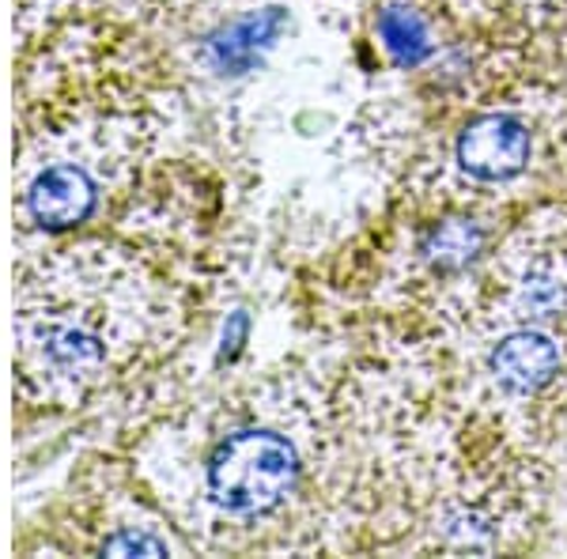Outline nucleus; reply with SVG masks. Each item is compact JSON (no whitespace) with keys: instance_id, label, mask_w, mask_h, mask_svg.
Wrapping results in <instances>:
<instances>
[{"instance_id":"obj_1","label":"nucleus","mask_w":567,"mask_h":559,"mask_svg":"<svg viewBox=\"0 0 567 559\" xmlns=\"http://www.w3.org/2000/svg\"><path fill=\"white\" fill-rule=\"evenodd\" d=\"M299 480V457L277 431H235L208 462L213 499L231 515H265L280 507Z\"/></svg>"},{"instance_id":"obj_2","label":"nucleus","mask_w":567,"mask_h":559,"mask_svg":"<svg viewBox=\"0 0 567 559\" xmlns=\"http://www.w3.org/2000/svg\"><path fill=\"white\" fill-rule=\"evenodd\" d=\"M462 167L481 182H503L518 174L529 159V133L515 117H481L458 141Z\"/></svg>"},{"instance_id":"obj_3","label":"nucleus","mask_w":567,"mask_h":559,"mask_svg":"<svg viewBox=\"0 0 567 559\" xmlns=\"http://www.w3.org/2000/svg\"><path fill=\"white\" fill-rule=\"evenodd\" d=\"M27 208L39 227L61 231V227L84 224L95 208V186L84 170L76 167H50L31 182V194H27Z\"/></svg>"},{"instance_id":"obj_4","label":"nucleus","mask_w":567,"mask_h":559,"mask_svg":"<svg viewBox=\"0 0 567 559\" xmlns=\"http://www.w3.org/2000/svg\"><path fill=\"white\" fill-rule=\"evenodd\" d=\"M556 366H560V344L545 333H534V329L507 337V341L496 348V355H492L496 379L515 393H529V390L545 386L556 374Z\"/></svg>"},{"instance_id":"obj_5","label":"nucleus","mask_w":567,"mask_h":559,"mask_svg":"<svg viewBox=\"0 0 567 559\" xmlns=\"http://www.w3.org/2000/svg\"><path fill=\"white\" fill-rule=\"evenodd\" d=\"M280 31H284V12H280V8H265V12L246 15V20L231 23L227 31H219L213 39V45H208V50H213V65L219 72H231V76H239V72L258 65L261 53L277 42Z\"/></svg>"},{"instance_id":"obj_6","label":"nucleus","mask_w":567,"mask_h":559,"mask_svg":"<svg viewBox=\"0 0 567 559\" xmlns=\"http://www.w3.org/2000/svg\"><path fill=\"white\" fill-rule=\"evenodd\" d=\"M379 39H382V45H386L390 58L405 69L420 65V61L427 58V50H432L424 20H420L416 12H409V8H386V12H382Z\"/></svg>"},{"instance_id":"obj_7","label":"nucleus","mask_w":567,"mask_h":559,"mask_svg":"<svg viewBox=\"0 0 567 559\" xmlns=\"http://www.w3.org/2000/svg\"><path fill=\"white\" fill-rule=\"evenodd\" d=\"M477 242H481V235L473 231L470 224H451V227H443V231L432 238L427 253H432L439 265H462L465 258H473Z\"/></svg>"},{"instance_id":"obj_8","label":"nucleus","mask_w":567,"mask_h":559,"mask_svg":"<svg viewBox=\"0 0 567 559\" xmlns=\"http://www.w3.org/2000/svg\"><path fill=\"white\" fill-rule=\"evenodd\" d=\"M106 552H117V556H136V552H148V556H163L167 548L152 537H136V534H125V537H114L106 540Z\"/></svg>"},{"instance_id":"obj_9","label":"nucleus","mask_w":567,"mask_h":559,"mask_svg":"<svg viewBox=\"0 0 567 559\" xmlns=\"http://www.w3.org/2000/svg\"><path fill=\"white\" fill-rule=\"evenodd\" d=\"M246 329H250V322H246V314H235L231 325L224 329V352H219V360H231L235 352L243 348L246 341Z\"/></svg>"}]
</instances>
